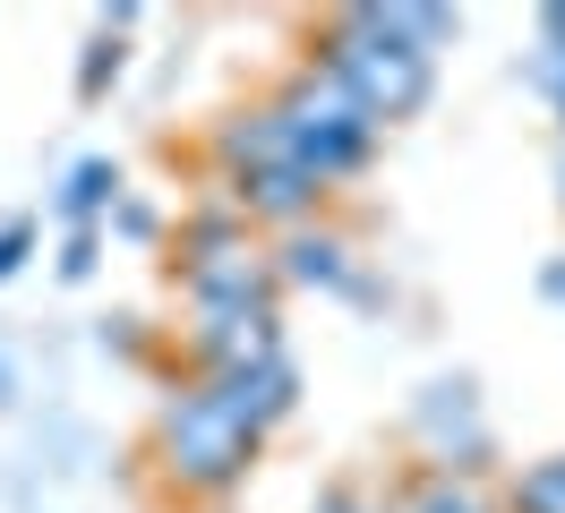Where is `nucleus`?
<instances>
[{"mask_svg": "<svg viewBox=\"0 0 565 513\" xmlns=\"http://www.w3.org/2000/svg\"><path fill=\"white\" fill-rule=\"evenodd\" d=\"M266 111L282 120L291 171H300V180H318V189H326V180H352V171L377 154V120H369V111H360V103L343 95V86H334L318 61L300 68V77H291V86L266 103Z\"/></svg>", "mask_w": 565, "mask_h": 513, "instance_id": "obj_1", "label": "nucleus"}, {"mask_svg": "<svg viewBox=\"0 0 565 513\" xmlns=\"http://www.w3.org/2000/svg\"><path fill=\"white\" fill-rule=\"evenodd\" d=\"M318 68L377 120V129H386V120H412V111L428 103V61L403 52V43H386L360 9H334V18L318 26Z\"/></svg>", "mask_w": 565, "mask_h": 513, "instance_id": "obj_2", "label": "nucleus"}, {"mask_svg": "<svg viewBox=\"0 0 565 513\" xmlns=\"http://www.w3.org/2000/svg\"><path fill=\"white\" fill-rule=\"evenodd\" d=\"M154 453H163V471H172L180 488L214 496V488H232V479L257 462V437H248L232 410H214V394L198 385V394H172V403H163V419H154Z\"/></svg>", "mask_w": 565, "mask_h": 513, "instance_id": "obj_3", "label": "nucleus"}, {"mask_svg": "<svg viewBox=\"0 0 565 513\" xmlns=\"http://www.w3.org/2000/svg\"><path fill=\"white\" fill-rule=\"evenodd\" d=\"M189 300L198 308H275V266L248 248V232L232 223H198L189 232Z\"/></svg>", "mask_w": 565, "mask_h": 513, "instance_id": "obj_4", "label": "nucleus"}, {"mask_svg": "<svg viewBox=\"0 0 565 513\" xmlns=\"http://www.w3.org/2000/svg\"><path fill=\"white\" fill-rule=\"evenodd\" d=\"M206 394H214V410H232V419H241L248 437H266L282 410L300 403V376H291V360L275 351V360H248V368H214Z\"/></svg>", "mask_w": 565, "mask_h": 513, "instance_id": "obj_5", "label": "nucleus"}, {"mask_svg": "<svg viewBox=\"0 0 565 513\" xmlns=\"http://www.w3.org/2000/svg\"><path fill=\"white\" fill-rule=\"evenodd\" d=\"M326 189L318 180H300V171L282 163V171H248V180H232V205L241 214H257V223H300L309 205H318Z\"/></svg>", "mask_w": 565, "mask_h": 513, "instance_id": "obj_6", "label": "nucleus"}, {"mask_svg": "<svg viewBox=\"0 0 565 513\" xmlns=\"http://www.w3.org/2000/svg\"><path fill=\"white\" fill-rule=\"evenodd\" d=\"M360 18H369V26L386 34V43H403V52H437V43H455V9H420V0H377V9H360Z\"/></svg>", "mask_w": 565, "mask_h": 513, "instance_id": "obj_7", "label": "nucleus"}, {"mask_svg": "<svg viewBox=\"0 0 565 513\" xmlns=\"http://www.w3.org/2000/svg\"><path fill=\"white\" fill-rule=\"evenodd\" d=\"M275 282H326V291H360V282H352V248H343L334 232H291Z\"/></svg>", "mask_w": 565, "mask_h": 513, "instance_id": "obj_8", "label": "nucleus"}, {"mask_svg": "<svg viewBox=\"0 0 565 513\" xmlns=\"http://www.w3.org/2000/svg\"><path fill=\"white\" fill-rule=\"evenodd\" d=\"M111 197H120V171H111V163H77V171H70V189H61V214L86 232V214H104Z\"/></svg>", "mask_w": 565, "mask_h": 513, "instance_id": "obj_9", "label": "nucleus"}, {"mask_svg": "<svg viewBox=\"0 0 565 513\" xmlns=\"http://www.w3.org/2000/svg\"><path fill=\"white\" fill-rule=\"evenodd\" d=\"M120 34H129V9H111L104 26H95V43H86V68H77V95L86 103L104 95V77H120Z\"/></svg>", "mask_w": 565, "mask_h": 513, "instance_id": "obj_10", "label": "nucleus"}, {"mask_svg": "<svg viewBox=\"0 0 565 513\" xmlns=\"http://www.w3.org/2000/svg\"><path fill=\"white\" fill-rule=\"evenodd\" d=\"M514 513H565V453L557 462H531L514 479Z\"/></svg>", "mask_w": 565, "mask_h": 513, "instance_id": "obj_11", "label": "nucleus"}, {"mask_svg": "<svg viewBox=\"0 0 565 513\" xmlns=\"http://www.w3.org/2000/svg\"><path fill=\"white\" fill-rule=\"evenodd\" d=\"M403 513H489V505H480L455 471H437V479H420V488H412V505H403Z\"/></svg>", "mask_w": 565, "mask_h": 513, "instance_id": "obj_12", "label": "nucleus"}, {"mask_svg": "<svg viewBox=\"0 0 565 513\" xmlns=\"http://www.w3.org/2000/svg\"><path fill=\"white\" fill-rule=\"evenodd\" d=\"M26 248H35V223H0V282L26 266Z\"/></svg>", "mask_w": 565, "mask_h": 513, "instance_id": "obj_13", "label": "nucleus"}, {"mask_svg": "<svg viewBox=\"0 0 565 513\" xmlns=\"http://www.w3.org/2000/svg\"><path fill=\"white\" fill-rule=\"evenodd\" d=\"M61 274H70V282H86V274H95V232H70V257H61Z\"/></svg>", "mask_w": 565, "mask_h": 513, "instance_id": "obj_14", "label": "nucleus"}, {"mask_svg": "<svg viewBox=\"0 0 565 513\" xmlns=\"http://www.w3.org/2000/svg\"><path fill=\"white\" fill-rule=\"evenodd\" d=\"M540 52H557V61H565V0H557V9H540Z\"/></svg>", "mask_w": 565, "mask_h": 513, "instance_id": "obj_15", "label": "nucleus"}, {"mask_svg": "<svg viewBox=\"0 0 565 513\" xmlns=\"http://www.w3.org/2000/svg\"><path fill=\"white\" fill-rule=\"evenodd\" d=\"M531 77H540V86L557 95V111H565V61H557V52H540V61H531Z\"/></svg>", "mask_w": 565, "mask_h": 513, "instance_id": "obj_16", "label": "nucleus"}, {"mask_svg": "<svg viewBox=\"0 0 565 513\" xmlns=\"http://www.w3.org/2000/svg\"><path fill=\"white\" fill-rule=\"evenodd\" d=\"M540 291H548V300H565V257H548V266H540Z\"/></svg>", "mask_w": 565, "mask_h": 513, "instance_id": "obj_17", "label": "nucleus"}, {"mask_svg": "<svg viewBox=\"0 0 565 513\" xmlns=\"http://www.w3.org/2000/svg\"><path fill=\"white\" fill-rule=\"evenodd\" d=\"M9 394H18V360L0 351V403H9Z\"/></svg>", "mask_w": 565, "mask_h": 513, "instance_id": "obj_18", "label": "nucleus"}, {"mask_svg": "<svg viewBox=\"0 0 565 513\" xmlns=\"http://www.w3.org/2000/svg\"><path fill=\"white\" fill-rule=\"evenodd\" d=\"M318 513H369V505H352V496H326V505Z\"/></svg>", "mask_w": 565, "mask_h": 513, "instance_id": "obj_19", "label": "nucleus"}, {"mask_svg": "<svg viewBox=\"0 0 565 513\" xmlns=\"http://www.w3.org/2000/svg\"><path fill=\"white\" fill-rule=\"evenodd\" d=\"M557 197H565V154H557Z\"/></svg>", "mask_w": 565, "mask_h": 513, "instance_id": "obj_20", "label": "nucleus"}]
</instances>
